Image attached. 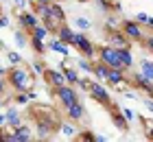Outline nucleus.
I'll return each instance as SVG.
<instances>
[{
	"instance_id": "obj_3",
	"label": "nucleus",
	"mask_w": 153,
	"mask_h": 142,
	"mask_svg": "<svg viewBox=\"0 0 153 142\" xmlns=\"http://www.w3.org/2000/svg\"><path fill=\"white\" fill-rule=\"evenodd\" d=\"M96 55H99V59H101L103 63H107L109 68H116V70L127 72V70L123 68V61H120V55H118V48H116V46H112V44L99 46V48H96Z\"/></svg>"
},
{
	"instance_id": "obj_36",
	"label": "nucleus",
	"mask_w": 153,
	"mask_h": 142,
	"mask_svg": "<svg viewBox=\"0 0 153 142\" xmlns=\"http://www.w3.org/2000/svg\"><path fill=\"white\" fill-rule=\"evenodd\" d=\"M33 68H35V72H37V74H44V70H46V66H44V63H39V61L33 63Z\"/></svg>"
},
{
	"instance_id": "obj_23",
	"label": "nucleus",
	"mask_w": 153,
	"mask_h": 142,
	"mask_svg": "<svg viewBox=\"0 0 153 142\" xmlns=\"http://www.w3.org/2000/svg\"><path fill=\"white\" fill-rule=\"evenodd\" d=\"M140 72L153 81V59H142L140 61Z\"/></svg>"
},
{
	"instance_id": "obj_38",
	"label": "nucleus",
	"mask_w": 153,
	"mask_h": 142,
	"mask_svg": "<svg viewBox=\"0 0 153 142\" xmlns=\"http://www.w3.org/2000/svg\"><path fill=\"white\" fill-rule=\"evenodd\" d=\"M4 92H7V81L2 79V77H0V96H2Z\"/></svg>"
},
{
	"instance_id": "obj_25",
	"label": "nucleus",
	"mask_w": 153,
	"mask_h": 142,
	"mask_svg": "<svg viewBox=\"0 0 153 142\" xmlns=\"http://www.w3.org/2000/svg\"><path fill=\"white\" fill-rule=\"evenodd\" d=\"M13 37H16V44H18L20 48H24L26 44H29V37H26V31H24V28H18V31L13 33Z\"/></svg>"
},
{
	"instance_id": "obj_44",
	"label": "nucleus",
	"mask_w": 153,
	"mask_h": 142,
	"mask_svg": "<svg viewBox=\"0 0 153 142\" xmlns=\"http://www.w3.org/2000/svg\"><path fill=\"white\" fill-rule=\"evenodd\" d=\"M2 107H7V103H4V101H0V109H2Z\"/></svg>"
},
{
	"instance_id": "obj_18",
	"label": "nucleus",
	"mask_w": 153,
	"mask_h": 142,
	"mask_svg": "<svg viewBox=\"0 0 153 142\" xmlns=\"http://www.w3.org/2000/svg\"><path fill=\"white\" fill-rule=\"evenodd\" d=\"M4 118H7V125H11V127L22 125V116H20V114H18V109H13V107H7V112H4Z\"/></svg>"
},
{
	"instance_id": "obj_26",
	"label": "nucleus",
	"mask_w": 153,
	"mask_h": 142,
	"mask_svg": "<svg viewBox=\"0 0 153 142\" xmlns=\"http://www.w3.org/2000/svg\"><path fill=\"white\" fill-rule=\"evenodd\" d=\"M48 33H51V31H48V28L44 26V24H37L35 28H33V31H31V37H37V39H46V35Z\"/></svg>"
},
{
	"instance_id": "obj_45",
	"label": "nucleus",
	"mask_w": 153,
	"mask_h": 142,
	"mask_svg": "<svg viewBox=\"0 0 153 142\" xmlns=\"http://www.w3.org/2000/svg\"><path fill=\"white\" fill-rule=\"evenodd\" d=\"M76 2H90V0H76Z\"/></svg>"
},
{
	"instance_id": "obj_40",
	"label": "nucleus",
	"mask_w": 153,
	"mask_h": 142,
	"mask_svg": "<svg viewBox=\"0 0 153 142\" xmlns=\"http://www.w3.org/2000/svg\"><path fill=\"white\" fill-rule=\"evenodd\" d=\"M107 138L105 136H99V133H94V142H105Z\"/></svg>"
},
{
	"instance_id": "obj_28",
	"label": "nucleus",
	"mask_w": 153,
	"mask_h": 142,
	"mask_svg": "<svg viewBox=\"0 0 153 142\" xmlns=\"http://www.w3.org/2000/svg\"><path fill=\"white\" fill-rule=\"evenodd\" d=\"M136 22H140V24H147L149 28H153V18H151V16H147L144 11H140V13L136 16Z\"/></svg>"
},
{
	"instance_id": "obj_31",
	"label": "nucleus",
	"mask_w": 153,
	"mask_h": 142,
	"mask_svg": "<svg viewBox=\"0 0 153 142\" xmlns=\"http://www.w3.org/2000/svg\"><path fill=\"white\" fill-rule=\"evenodd\" d=\"M74 24L79 26V28H92V22H90V20H85V18H76Z\"/></svg>"
},
{
	"instance_id": "obj_43",
	"label": "nucleus",
	"mask_w": 153,
	"mask_h": 142,
	"mask_svg": "<svg viewBox=\"0 0 153 142\" xmlns=\"http://www.w3.org/2000/svg\"><path fill=\"white\" fill-rule=\"evenodd\" d=\"M7 72H9V70H7V68H0V77H4Z\"/></svg>"
},
{
	"instance_id": "obj_6",
	"label": "nucleus",
	"mask_w": 153,
	"mask_h": 142,
	"mask_svg": "<svg viewBox=\"0 0 153 142\" xmlns=\"http://www.w3.org/2000/svg\"><path fill=\"white\" fill-rule=\"evenodd\" d=\"M72 46L79 51L81 57H88V59H94V55H96V48L94 44L90 42V37L85 33H74V39H72Z\"/></svg>"
},
{
	"instance_id": "obj_14",
	"label": "nucleus",
	"mask_w": 153,
	"mask_h": 142,
	"mask_svg": "<svg viewBox=\"0 0 153 142\" xmlns=\"http://www.w3.org/2000/svg\"><path fill=\"white\" fill-rule=\"evenodd\" d=\"M118 55H120L123 68L129 72V70L134 68V55H131V48H129V46H120V48H118Z\"/></svg>"
},
{
	"instance_id": "obj_29",
	"label": "nucleus",
	"mask_w": 153,
	"mask_h": 142,
	"mask_svg": "<svg viewBox=\"0 0 153 142\" xmlns=\"http://www.w3.org/2000/svg\"><path fill=\"white\" fill-rule=\"evenodd\" d=\"M76 140H81V142H94V133L92 131H81V133H76Z\"/></svg>"
},
{
	"instance_id": "obj_21",
	"label": "nucleus",
	"mask_w": 153,
	"mask_h": 142,
	"mask_svg": "<svg viewBox=\"0 0 153 142\" xmlns=\"http://www.w3.org/2000/svg\"><path fill=\"white\" fill-rule=\"evenodd\" d=\"M61 72H64L66 81L70 83V85H76V83H79V72H76L74 68H70L68 63H64V66H61Z\"/></svg>"
},
{
	"instance_id": "obj_12",
	"label": "nucleus",
	"mask_w": 153,
	"mask_h": 142,
	"mask_svg": "<svg viewBox=\"0 0 153 142\" xmlns=\"http://www.w3.org/2000/svg\"><path fill=\"white\" fill-rule=\"evenodd\" d=\"M66 116L72 120V123H79V120L85 116V109H83V103L81 101H76V103H72V105H68L66 107Z\"/></svg>"
},
{
	"instance_id": "obj_30",
	"label": "nucleus",
	"mask_w": 153,
	"mask_h": 142,
	"mask_svg": "<svg viewBox=\"0 0 153 142\" xmlns=\"http://www.w3.org/2000/svg\"><path fill=\"white\" fill-rule=\"evenodd\" d=\"M31 101V94L29 92H18V96H16V103H20V105H26Z\"/></svg>"
},
{
	"instance_id": "obj_42",
	"label": "nucleus",
	"mask_w": 153,
	"mask_h": 142,
	"mask_svg": "<svg viewBox=\"0 0 153 142\" xmlns=\"http://www.w3.org/2000/svg\"><path fill=\"white\" fill-rule=\"evenodd\" d=\"M16 4H18V7H24V4H26V0H16Z\"/></svg>"
},
{
	"instance_id": "obj_1",
	"label": "nucleus",
	"mask_w": 153,
	"mask_h": 142,
	"mask_svg": "<svg viewBox=\"0 0 153 142\" xmlns=\"http://www.w3.org/2000/svg\"><path fill=\"white\" fill-rule=\"evenodd\" d=\"M31 116L35 118L39 140H48L53 133H57L59 127H61L59 116H57V114H55V109H51V107H42V105H35V107H31Z\"/></svg>"
},
{
	"instance_id": "obj_22",
	"label": "nucleus",
	"mask_w": 153,
	"mask_h": 142,
	"mask_svg": "<svg viewBox=\"0 0 153 142\" xmlns=\"http://www.w3.org/2000/svg\"><path fill=\"white\" fill-rule=\"evenodd\" d=\"M101 7V11L105 13H112V11H120V4H118V0H96Z\"/></svg>"
},
{
	"instance_id": "obj_24",
	"label": "nucleus",
	"mask_w": 153,
	"mask_h": 142,
	"mask_svg": "<svg viewBox=\"0 0 153 142\" xmlns=\"http://www.w3.org/2000/svg\"><path fill=\"white\" fill-rule=\"evenodd\" d=\"M29 44H31V48H33V53H37V55H44L46 48H48V46L44 44V39H37V37H31Z\"/></svg>"
},
{
	"instance_id": "obj_16",
	"label": "nucleus",
	"mask_w": 153,
	"mask_h": 142,
	"mask_svg": "<svg viewBox=\"0 0 153 142\" xmlns=\"http://www.w3.org/2000/svg\"><path fill=\"white\" fill-rule=\"evenodd\" d=\"M107 83H112V85H125V83H127V77H125V72H123V70L109 68V77H107Z\"/></svg>"
},
{
	"instance_id": "obj_17",
	"label": "nucleus",
	"mask_w": 153,
	"mask_h": 142,
	"mask_svg": "<svg viewBox=\"0 0 153 142\" xmlns=\"http://www.w3.org/2000/svg\"><path fill=\"white\" fill-rule=\"evenodd\" d=\"M13 133H16V142H29V140H33L31 138V129L24 127V125L13 127Z\"/></svg>"
},
{
	"instance_id": "obj_4",
	"label": "nucleus",
	"mask_w": 153,
	"mask_h": 142,
	"mask_svg": "<svg viewBox=\"0 0 153 142\" xmlns=\"http://www.w3.org/2000/svg\"><path fill=\"white\" fill-rule=\"evenodd\" d=\"M53 94H55V101H57L64 109L68 107V105L79 101V94H76V90L70 83H64V85H59V88H53Z\"/></svg>"
},
{
	"instance_id": "obj_34",
	"label": "nucleus",
	"mask_w": 153,
	"mask_h": 142,
	"mask_svg": "<svg viewBox=\"0 0 153 142\" xmlns=\"http://www.w3.org/2000/svg\"><path fill=\"white\" fill-rule=\"evenodd\" d=\"M76 85H79L81 90H90V85H92V79H79V83H76Z\"/></svg>"
},
{
	"instance_id": "obj_37",
	"label": "nucleus",
	"mask_w": 153,
	"mask_h": 142,
	"mask_svg": "<svg viewBox=\"0 0 153 142\" xmlns=\"http://www.w3.org/2000/svg\"><path fill=\"white\" fill-rule=\"evenodd\" d=\"M123 114H125V118H127V120H129V123H131V120H134V118H136V114H134V112H131V109H127V107H125V109H123Z\"/></svg>"
},
{
	"instance_id": "obj_13",
	"label": "nucleus",
	"mask_w": 153,
	"mask_h": 142,
	"mask_svg": "<svg viewBox=\"0 0 153 142\" xmlns=\"http://www.w3.org/2000/svg\"><path fill=\"white\" fill-rule=\"evenodd\" d=\"M112 112V123L116 125V129H120V131H129V120L125 118V114L123 112H118L116 107L114 109H109Z\"/></svg>"
},
{
	"instance_id": "obj_41",
	"label": "nucleus",
	"mask_w": 153,
	"mask_h": 142,
	"mask_svg": "<svg viewBox=\"0 0 153 142\" xmlns=\"http://www.w3.org/2000/svg\"><path fill=\"white\" fill-rule=\"evenodd\" d=\"M7 125V118H4V114H0V127H4Z\"/></svg>"
},
{
	"instance_id": "obj_7",
	"label": "nucleus",
	"mask_w": 153,
	"mask_h": 142,
	"mask_svg": "<svg viewBox=\"0 0 153 142\" xmlns=\"http://www.w3.org/2000/svg\"><path fill=\"white\" fill-rule=\"evenodd\" d=\"M120 28H123V33L129 37V42H138V44L144 42V31H142L140 22H136V20H123Z\"/></svg>"
},
{
	"instance_id": "obj_11",
	"label": "nucleus",
	"mask_w": 153,
	"mask_h": 142,
	"mask_svg": "<svg viewBox=\"0 0 153 142\" xmlns=\"http://www.w3.org/2000/svg\"><path fill=\"white\" fill-rule=\"evenodd\" d=\"M18 22H20V28H24L26 33H31L33 28L39 24V18L35 16V11H20Z\"/></svg>"
},
{
	"instance_id": "obj_19",
	"label": "nucleus",
	"mask_w": 153,
	"mask_h": 142,
	"mask_svg": "<svg viewBox=\"0 0 153 142\" xmlns=\"http://www.w3.org/2000/svg\"><path fill=\"white\" fill-rule=\"evenodd\" d=\"M92 72H94L96 77H99V79H101V81H107V77H109V66H107V63H103V61L99 59V61H96V63H94V68H92Z\"/></svg>"
},
{
	"instance_id": "obj_2",
	"label": "nucleus",
	"mask_w": 153,
	"mask_h": 142,
	"mask_svg": "<svg viewBox=\"0 0 153 142\" xmlns=\"http://www.w3.org/2000/svg\"><path fill=\"white\" fill-rule=\"evenodd\" d=\"M7 81H9V85L16 92H29L33 88V74L24 66H18V63L13 68H9V72H7Z\"/></svg>"
},
{
	"instance_id": "obj_8",
	"label": "nucleus",
	"mask_w": 153,
	"mask_h": 142,
	"mask_svg": "<svg viewBox=\"0 0 153 142\" xmlns=\"http://www.w3.org/2000/svg\"><path fill=\"white\" fill-rule=\"evenodd\" d=\"M131 85H134L136 90L144 92V94H147L149 98H153V81H151V79H147V77H144L140 70L131 74Z\"/></svg>"
},
{
	"instance_id": "obj_35",
	"label": "nucleus",
	"mask_w": 153,
	"mask_h": 142,
	"mask_svg": "<svg viewBox=\"0 0 153 142\" xmlns=\"http://www.w3.org/2000/svg\"><path fill=\"white\" fill-rule=\"evenodd\" d=\"M142 44H144V46H147V48H149V51L153 53V33L149 35V37H144V42H142Z\"/></svg>"
},
{
	"instance_id": "obj_9",
	"label": "nucleus",
	"mask_w": 153,
	"mask_h": 142,
	"mask_svg": "<svg viewBox=\"0 0 153 142\" xmlns=\"http://www.w3.org/2000/svg\"><path fill=\"white\" fill-rule=\"evenodd\" d=\"M107 44H112V46H116V48H120V46H129L131 42H129V37L123 33V28H114V26H107Z\"/></svg>"
},
{
	"instance_id": "obj_5",
	"label": "nucleus",
	"mask_w": 153,
	"mask_h": 142,
	"mask_svg": "<svg viewBox=\"0 0 153 142\" xmlns=\"http://www.w3.org/2000/svg\"><path fill=\"white\" fill-rule=\"evenodd\" d=\"M90 96L94 98V103H99L103 105L105 109H114V101H112V96H109V92L105 90V85H103L101 81H92V85H90Z\"/></svg>"
},
{
	"instance_id": "obj_33",
	"label": "nucleus",
	"mask_w": 153,
	"mask_h": 142,
	"mask_svg": "<svg viewBox=\"0 0 153 142\" xmlns=\"http://www.w3.org/2000/svg\"><path fill=\"white\" fill-rule=\"evenodd\" d=\"M7 59H9L11 63H20V61H22V57H20L18 53H13V51H7Z\"/></svg>"
},
{
	"instance_id": "obj_20",
	"label": "nucleus",
	"mask_w": 153,
	"mask_h": 142,
	"mask_svg": "<svg viewBox=\"0 0 153 142\" xmlns=\"http://www.w3.org/2000/svg\"><path fill=\"white\" fill-rule=\"evenodd\" d=\"M48 48H51V51L53 53H59V55H68V44H66V42H61L59 37H55V39H51V42H48Z\"/></svg>"
},
{
	"instance_id": "obj_15",
	"label": "nucleus",
	"mask_w": 153,
	"mask_h": 142,
	"mask_svg": "<svg viewBox=\"0 0 153 142\" xmlns=\"http://www.w3.org/2000/svg\"><path fill=\"white\" fill-rule=\"evenodd\" d=\"M57 37H59L61 42H66L68 46H72V39H74V31H72V28H70V26H68V24L64 22V24L59 26V31H57Z\"/></svg>"
},
{
	"instance_id": "obj_32",
	"label": "nucleus",
	"mask_w": 153,
	"mask_h": 142,
	"mask_svg": "<svg viewBox=\"0 0 153 142\" xmlns=\"http://www.w3.org/2000/svg\"><path fill=\"white\" fill-rule=\"evenodd\" d=\"M59 131L64 133V136H68V138H72V136H74V127H70V125H61V127H59Z\"/></svg>"
},
{
	"instance_id": "obj_39",
	"label": "nucleus",
	"mask_w": 153,
	"mask_h": 142,
	"mask_svg": "<svg viewBox=\"0 0 153 142\" xmlns=\"http://www.w3.org/2000/svg\"><path fill=\"white\" fill-rule=\"evenodd\" d=\"M0 26H9V18L7 16H0Z\"/></svg>"
},
{
	"instance_id": "obj_27",
	"label": "nucleus",
	"mask_w": 153,
	"mask_h": 142,
	"mask_svg": "<svg viewBox=\"0 0 153 142\" xmlns=\"http://www.w3.org/2000/svg\"><path fill=\"white\" fill-rule=\"evenodd\" d=\"M76 66H79L81 70H85V72H92L94 63H90V59H88V57H76Z\"/></svg>"
},
{
	"instance_id": "obj_10",
	"label": "nucleus",
	"mask_w": 153,
	"mask_h": 142,
	"mask_svg": "<svg viewBox=\"0 0 153 142\" xmlns=\"http://www.w3.org/2000/svg\"><path fill=\"white\" fill-rule=\"evenodd\" d=\"M42 77H44V81H46L48 88H59V85L68 83L66 77H64V72H61V70H55V68H46Z\"/></svg>"
}]
</instances>
